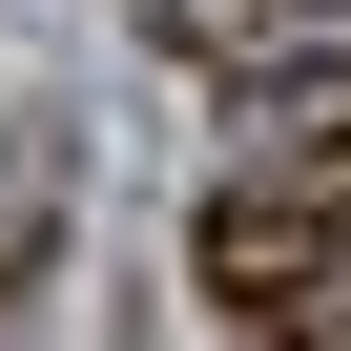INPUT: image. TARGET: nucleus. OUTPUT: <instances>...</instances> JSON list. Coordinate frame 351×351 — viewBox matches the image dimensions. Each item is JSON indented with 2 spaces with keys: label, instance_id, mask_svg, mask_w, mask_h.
<instances>
[{
  "label": "nucleus",
  "instance_id": "nucleus-2",
  "mask_svg": "<svg viewBox=\"0 0 351 351\" xmlns=\"http://www.w3.org/2000/svg\"><path fill=\"white\" fill-rule=\"evenodd\" d=\"M248 165H351V0H310V21H269L248 62H207Z\"/></svg>",
  "mask_w": 351,
  "mask_h": 351
},
{
  "label": "nucleus",
  "instance_id": "nucleus-1",
  "mask_svg": "<svg viewBox=\"0 0 351 351\" xmlns=\"http://www.w3.org/2000/svg\"><path fill=\"white\" fill-rule=\"evenodd\" d=\"M186 269H207V310H310V289H351V165H228L207 228H186Z\"/></svg>",
  "mask_w": 351,
  "mask_h": 351
},
{
  "label": "nucleus",
  "instance_id": "nucleus-3",
  "mask_svg": "<svg viewBox=\"0 0 351 351\" xmlns=\"http://www.w3.org/2000/svg\"><path fill=\"white\" fill-rule=\"evenodd\" d=\"M269 21H310V0H165V42H186V62H248Z\"/></svg>",
  "mask_w": 351,
  "mask_h": 351
}]
</instances>
